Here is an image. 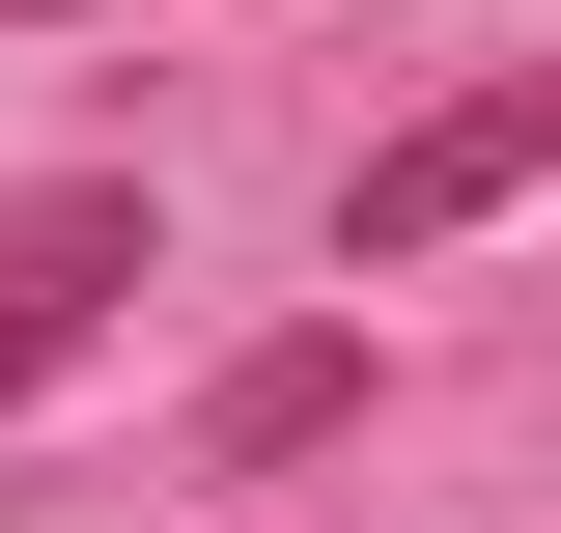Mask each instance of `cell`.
I'll return each instance as SVG.
<instances>
[{
	"label": "cell",
	"mask_w": 561,
	"mask_h": 533,
	"mask_svg": "<svg viewBox=\"0 0 561 533\" xmlns=\"http://www.w3.org/2000/svg\"><path fill=\"white\" fill-rule=\"evenodd\" d=\"M0 29H57V0H0Z\"/></svg>",
	"instance_id": "277c9868"
},
{
	"label": "cell",
	"mask_w": 561,
	"mask_h": 533,
	"mask_svg": "<svg viewBox=\"0 0 561 533\" xmlns=\"http://www.w3.org/2000/svg\"><path fill=\"white\" fill-rule=\"evenodd\" d=\"M337 421H365V337H253V365L197 394V477H309Z\"/></svg>",
	"instance_id": "3957f363"
},
{
	"label": "cell",
	"mask_w": 561,
	"mask_h": 533,
	"mask_svg": "<svg viewBox=\"0 0 561 533\" xmlns=\"http://www.w3.org/2000/svg\"><path fill=\"white\" fill-rule=\"evenodd\" d=\"M113 281H169L140 169H57V197H0V394H57L84 337H113Z\"/></svg>",
	"instance_id": "7a4b0ae2"
},
{
	"label": "cell",
	"mask_w": 561,
	"mask_h": 533,
	"mask_svg": "<svg viewBox=\"0 0 561 533\" xmlns=\"http://www.w3.org/2000/svg\"><path fill=\"white\" fill-rule=\"evenodd\" d=\"M561 169V57H505V84H449V113H393L337 169V281H393V253H449V225H505Z\"/></svg>",
	"instance_id": "6da1fadb"
}]
</instances>
